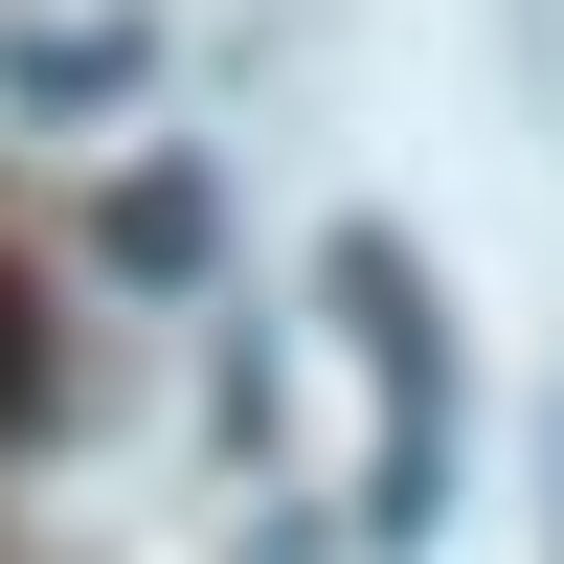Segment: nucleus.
I'll list each match as a JSON object with an SVG mask.
<instances>
[{
  "mask_svg": "<svg viewBox=\"0 0 564 564\" xmlns=\"http://www.w3.org/2000/svg\"><path fill=\"white\" fill-rule=\"evenodd\" d=\"M339 339H361V384H384L361 542H430V520H452V316H430V271H406L384 226H339Z\"/></svg>",
  "mask_w": 564,
  "mask_h": 564,
  "instance_id": "1",
  "label": "nucleus"
},
{
  "mask_svg": "<svg viewBox=\"0 0 564 564\" xmlns=\"http://www.w3.org/2000/svg\"><path fill=\"white\" fill-rule=\"evenodd\" d=\"M23 384H45V316H23V271H0V430H23Z\"/></svg>",
  "mask_w": 564,
  "mask_h": 564,
  "instance_id": "2",
  "label": "nucleus"
}]
</instances>
